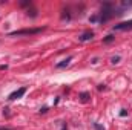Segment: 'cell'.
<instances>
[{
  "mask_svg": "<svg viewBox=\"0 0 132 130\" xmlns=\"http://www.w3.org/2000/svg\"><path fill=\"white\" fill-rule=\"evenodd\" d=\"M104 89H106V86H104V84H100V86H98V90H104Z\"/></svg>",
  "mask_w": 132,
  "mask_h": 130,
  "instance_id": "obj_11",
  "label": "cell"
},
{
  "mask_svg": "<svg viewBox=\"0 0 132 130\" xmlns=\"http://www.w3.org/2000/svg\"><path fill=\"white\" fill-rule=\"evenodd\" d=\"M0 130H12V129H9V127H0Z\"/></svg>",
  "mask_w": 132,
  "mask_h": 130,
  "instance_id": "obj_13",
  "label": "cell"
},
{
  "mask_svg": "<svg viewBox=\"0 0 132 130\" xmlns=\"http://www.w3.org/2000/svg\"><path fill=\"white\" fill-rule=\"evenodd\" d=\"M71 60H72V57H68V58H65V60H62L60 63H57L55 67H57V69H63V67H66V66L71 63Z\"/></svg>",
  "mask_w": 132,
  "mask_h": 130,
  "instance_id": "obj_6",
  "label": "cell"
},
{
  "mask_svg": "<svg viewBox=\"0 0 132 130\" xmlns=\"http://www.w3.org/2000/svg\"><path fill=\"white\" fill-rule=\"evenodd\" d=\"M80 99H81L83 103H88V101H89V94H88V92H83V94L80 95Z\"/></svg>",
  "mask_w": 132,
  "mask_h": 130,
  "instance_id": "obj_7",
  "label": "cell"
},
{
  "mask_svg": "<svg viewBox=\"0 0 132 130\" xmlns=\"http://www.w3.org/2000/svg\"><path fill=\"white\" fill-rule=\"evenodd\" d=\"M114 31H128V29H132V20L129 22H123V23H118L112 28Z\"/></svg>",
  "mask_w": 132,
  "mask_h": 130,
  "instance_id": "obj_3",
  "label": "cell"
},
{
  "mask_svg": "<svg viewBox=\"0 0 132 130\" xmlns=\"http://www.w3.org/2000/svg\"><path fill=\"white\" fill-rule=\"evenodd\" d=\"M62 130H66V127H63V129H62Z\"/></svg>",
  "mask_w": 132,
  "mask_h": 130,
  "instance_id": "obj_14",
  "label": "cell"
},
{
  "mask_svg": "<svg viewBox=\"0 0 132 130\" xmlns=\"http://www.w3.org/2000/svg\"><path fill=\"white\" fill-rule=\"evenodd\" d=\"M92 127H94L95 130H104V127H103V126H100L98 123H92Z\"/></svg>",
  "mask_w": 132,
  "mask_h": 130,
  "instance_id": "obj_10",
  "label": "cell"
},
{
  "mask_svg": "<svg viewBox=\"0 0 132 130\" xmlns=\"http://www.w3.org/2000/svg\"><path fill=\"white\" fill-rule=\"evenodd\" d=\"M25 92H26V87H20L19 90L12 92V94L8 97V99H11V101H14V99H19V98H22L23 95H25Z\"/></svg>",
  "mask_w": 132,
  "mask_h": 130,
  "instance_id": "obj_4",
  "label": "cell"
},
{
  "mask_svg": "<svg viewBox=\"0 0 132 130\" xmlns=\"http://www.w3.org/2000/svg\"><path fill=\"white\" fill-rule=\"evenodd\" d=\"M120 60H121V57H120V55H117V57H112V58H111V63H112V64H117Z\"/></svg>",
  "mask_w": 132,
  "mask_h": 130,
  "instance_id": "obj_9",
  "label": "cell"
},
{
  "mask_svg": "<svg viewBox=\"0 0 132 130\" xmlns=\"http://www.w3.org/2000/svg\"><path fill=\"white\" fill-rule=\"evenodd\" d=\"M115 40V37L114 35H108V37H104L103 38V43H111V41H114Z\"/></svg>",
  "mask_w": 132,
  "mask_h": 130,
  "instance_id": "obj_8",
  "label": "cell"
},
{
  "mask_svg": "<svg viewBox=\"0 0 132 130\" xmlns=\"http://www.w3.org/2000/svg\"><path fill=\"white\" fill-rule=\"evenodd\" d=\"M114 15H120V14L114 12V8H112L111 3H104V5H103V9H101V12H100L98 20L101 22V23H104V22H108L109 18H112Z\"/></svg>",
  "mask_w": 132,
  "mask_h": 130,
  "instance_id": "obj_1",
  "label": "cell"
},
{
  "mask_svg": "<svg viewBox=\"0 0 132 130\" xmlns=\"http://www.w3.org/2000/svg\"><path fill=\"white\" fill-rule=\"evenodd\" d=\"M45 28H34V29H20V31H14L9 34V37H20V35H32V34L42 32Z\"/></svg>",
  "mask_w": 132,
  "mask_h": 130,
  "instance_id": "obj_2",
  "label": "cell"
},
{
  "mask_svg": "<svg viewBox=\"0 0 132 130\" xmlns=\"http://www.w3.org/2000/svg\"><path fill=\"white\" fill-rule=\"evenodd\" d=\"M120 115H121V116H126V115H128V112H126V110H121V112H120Z\"/></svg>",
  "mask_w": 132,
  "mask_h": 130,
  "instance_id": "obj_12",
  "label": "cell"
},
{
  "mask_svg": "<svg viewBox=\"0 0 132 130\" xmlns=\"http://www.w3.org/2000/svg\"><path fill=\"white\" fill-rule=\"evenodd\" d=\"M92 38H94V32H92V31H85V32L78 37V40L83 41V43H85V41H89V40H92Z\"/></svg>",
  "mask_w": 132,
  "mask_h": 130,
  "instance_id": "obj_5",
  "label": "cell"
}]
</instances>
